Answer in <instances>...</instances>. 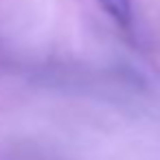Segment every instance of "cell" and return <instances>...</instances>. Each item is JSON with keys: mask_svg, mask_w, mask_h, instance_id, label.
<instances>
[{"mask_svg": "<svg viewBox=\"0 0 160 160\" xmlns=\"http://www.w3.org/2000/svg\"><path fill=\"white\" fill-rule=\"evenodd\" d=\"M97 2L121 29H132V0H97Z\"/></svg>", "mask_w": 160, "mask_h": 160, "instance_id": "6da1fadb", "label": "cell"}]
</instances>
